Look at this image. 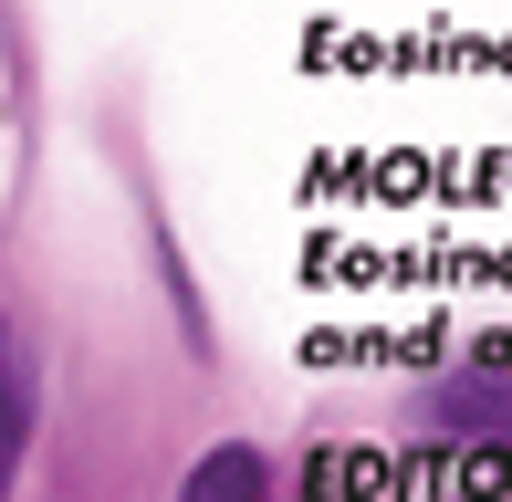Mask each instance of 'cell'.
Listing matches in <instances>:
<instances>
[{"instance_id": "6da1fadb", "label": "cell", "mask_w": 512, "mask_h": 502, "mask_svg": "<svg viewBox=\"0 0 512 502\" xmlns=\"http://www.w3.org/2000/svg\"><path fill=\"white\" fill-rule=\"evenodd\" d=\"M398 440L418 450H512V367L471 356V367H429L398 387Z\"/></svg>"}, {"instance_id": "3957f363", "label": "cell", "mask_w": 512, "mask_h": 502, "mask_svg": "<svg viewBox=\"0 0 512 502\" xmlns=\"http://www.w3.org/2000/svg\"><path fill=\"white\" fill-rule=\"evenodd\" d=\"M168 502H283V461H272L262 440H209L168 482Z\"/></svg>"}, {"instance_id": "7a4b0ae2", "label": "cell", "mask_w": 512, "mask_h": 502, "mask_svg": "<svg viewBox=\"0 0 512 502\" xmlns=\"http://www.w3.org/2000/svg\"><path fill=\"white\" fill-rule=\"evenodd\" d=\"M32 440H42V356H32V335L0 314V502H21Z\"/></svg>"}]
</instances>
